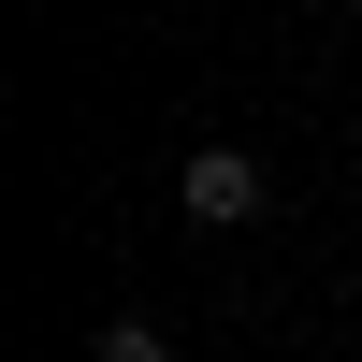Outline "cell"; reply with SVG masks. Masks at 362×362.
<instances>
[{"label":"cell","mask_w":362,"mask_h":362,"mask_svg":"<svg viewBox=\"0 0 362 362\" xmlns=\"http://www.w3.org/2000/svg\"><path fill=\"white\" fill-rule=\"evenodd\" d=\"M174 203H189L203 232H247V218H261V160H247V145H189V174H174Z\"/></svg>","instance_id":"cell-1"},{"label":"cell","mask_w":362,"mask_h":362,"mask_svg":"<svg viewBox=\"0 0 362 362\" xmlns=\"http://www.w3.org/2000/svg\"><path fill=\"white\" fill-rule=\"evenodd\" d=\"M87 362H174V334H160V319H116V334L87 348Z\"/></svg>","instance_id":"cell-2"}]
</instances>
